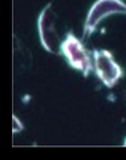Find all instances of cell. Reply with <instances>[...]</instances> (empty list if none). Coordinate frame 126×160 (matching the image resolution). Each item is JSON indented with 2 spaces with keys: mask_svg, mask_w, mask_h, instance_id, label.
<instances>
[{
  "mask_svg": "<svg viewBox=\"0 0 126 160\" xmlns=\"http://www.w3.org/2000/svg\"><path fill=\"white\" fill-rule=\"evenodd\" d=\"M124 146L126 147V140H125V142H124Z\"/></svg>",
  "mask_w": 126,
  "mask_h": 160,
  "instance_id": "cell-6",
  "label": "cell"
},
{
  "mask_svg": "<svg viewBox=\"0 0 126 160\" xmlns=\"http://www.w3.org/2000/svg\"><path fill=\"white\" fill-rule=\"evenodd\" d=\"M95 70L99 80L107 88H113L123 75V70L116 63L113 55L107 50L93 51Z\"/></svg>",
  "mask_w": 126,
  "mask_h": 160,
  "instance_id": "cell-4",
  "label": "cell"
},
{
  "mask_svg": "<svg viewBox=\"0 0 126 160\" xmlns=\"http://www.w3.org/2000/svg\"><path fill=\"white\" fill-rule=\"evenodd\" d=\"M61 52L66 56L69 64L83 73L84 77H87L92 70V62L90 55L85 50L84 45L77 37L72 33H68L66 39L62 41Z\"/></svg>",
  "mask_w": 126,
  "mask_h": 160,
  "instance_id": "cell-3",
  "label": "cell"
},
{
  "mask_svg": "<svg viewBox=\"0 0 126 160\" xmlns=\"http://www.w3.org/2000/svg\"><path fill=\"white\" fill-rule=\"evenodd\" d=\"M126 15V4L121 0H97L91 6L84 24V38H88L102 21L112 15Z\"/></svg>",
  "mask_w": 126,
  "mask_h": 160,
  "instance_id": "cell-1",
  "label": "cell"
},
{
  "mask_svg": "<svg viewBox=\"0 0 126 160\" xmlns=\"http://www.w3.org/2000/svg\"><path fill=\"white\" fill-rule=\"evenodd\" d=\"M56 20L57 15L52 9V5L48 4L43 11L40 12L38 20L39 37L41 45L45 48V50L57 55L61 52V40L56 29Z\"/></svg>",
  "mask_w": 126,
  "mask_h": 160,
  "instance_id": "cell-2",
  "label": "cell"
},
{
  "mask_svg": "<svg viewBox=\"0 0 126 160\" xmlns=\"http://www.w3.org/2000/svg\"><path fill=\"white\" fill-rule=\"evenodd\" d=\"M23 130V125L19 121V119L17 117H13V132H19Z\"/></svg>",
  "mask_w": 126,
  "mask_h": 160,
  "instance_id": "cell-5",
  "label": "cell"
}]
</instances>
